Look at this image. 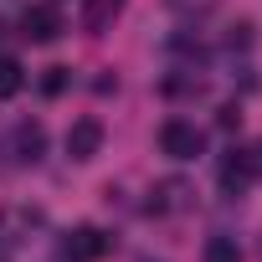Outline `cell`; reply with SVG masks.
<instances>
[{
	"mask_svg": "<svg viewBox=\"0 0 262 262\" xmlns=\"http://www.w3.org/2000/svg\"><path fill=\"white\" fill-rule=\"evenodd\" d=\"M21 82H26L21 62H11V57H0V98H11V93H21Z\"/></svg>",
	"mask_w": 262,
	"mask_h": 262,
	"instance_id": "8",
	"label": "cell"
},
{
	"mask_svg": "<svg viewBox=\"0 0 262 262\" xmlns=\"http://www.w3.org/2000/svg\"><path fill=\"white\" fill-rule=\"evenodd\" d=\"M257 175H262V155L257 149H231L221 160V190H231V195H242Z\"/></svg>",
	"mask_w": 262,
	"mask_h": 262,
	"instance_id": "1",
	"label": "cell"
},
{
	"mask_svg": "<svg viewBox=\"0 0 262 262\" xmlns=\"http://www.w3.org/2000/svg\"><path fill=\"white\" fill-rule=\"evenodd\" d=\"M201 144H206V139H201V128H195L190 118H170V123L160 128V149H165L170 160H195Z\"/></svg>",
	"mask_w": 262,
	"mask_h": 262,
	"instance_id": "2",
	"label": "cell"
},
{
	"mask_svg": "<svg viewBox=\"0 0 262 262\" xmlns=\"http://www.w3.org/2000/svg\"><path fill=\"white\" fill-rule=\"evenodd\" d=\"M103 149V123L98 118H77L72 128H67V155L72 160H93Z\"/></svg>",
	"mask_w": 262,
	"mask_h": 262,
	"instance_id": "6",
	"label": "cell"
},
{
	"mask_svg": "<svg viewBox=\"0 0 262 262\" xmlns=\"http://www.w3.org/2000/svg\"><path fill=\"white\" fill-rule=\"evenodd\" d=\"M21 36L36 41V47L57 41V36H62V11H57V6H31V11L21 16Z\"/></svg>",
	"mask_w": 262,
	"mask_h": 262,
	"instance_id": "4",
	"label": "cell"
},
{
	"mask_svg": "<svg viewBox=\"0 0 262 262\" xmlns=\"http://www.w3.org/2000/svg\"><path fill=\"white\" fill-rule=\"evenodd\" d=\"M108 247H113V236H103L98 226L67 231V257H72V262H98V257H108Z\"/></svg>",
	"mask_w": 262,
	"mask_h": 262,
	"instance_id": "5",
	"label": "cell"
},
{
	"mask_svg": "<svg viewBox=\"0 0 262 262\" xmlns=\"http://www.w3.org/2000/svg\"><path fill=\"white\" fill-rule=\"evenodd\" d=\"M206 262H242V252H236L231 236H211L206 242Z\"/></svg>",
	"mask_w": 262,
	"mask_h": 262,
	"instance_id": "9",
	"label": "cell"
},
{
	"mask_svg": "<svg viewBox=\"0 0 262 262\" xmlns=\"http://www.w3.org/2000/svg\"><path fill=\"white\" fill-rule=\"evenodd\" d=\"M165 6L175 11V16H185V21H195V16H206L216 0H165Z\"/></svg>",
	"mask_w": 262,
	"mask_h": 262,
	"instance_id": "11",
	"label": "cell"
},
{
	"mask_svg": "<svg viewBox=\"0 0 262 262\" xmlns=\"http://www.w3.org/2000/svg\"><path fill=\"white\" fill-rule=\"evenodd\" d=\"M67 77H72L67 67H47V72H41V93H47V98H57V93H67Z\"/></svg>",
	"mask_w": 262,
	"mask_h": 262,
	"instance_id": "10",
	"label": "cell"
},
{
	"mask_svg": "<svg viewBox=\"0 0 262 262\" xmlns=\"http://www.w3.org/2000/svg\"><path fill=\"white\" fill-rule=\"evenodd\" d=\"M118 11H123V0H88V6H82V26H88L93 36H103V31L118 21Z\"/></svg>",
	"mask_w": 262,
	"mask_h": 262,
	"instance_id": "7",
	"label": "cell"
},
{
	"mask_svg": "<svg viewBox=\"0 0 262 262\" xmlns=\"http://www.w3.org/2000/svg\"><path fill=\"white\" fill-rule=\"evenodd\" d=\"M216 123H221V128H236V123H242V108H236V103H226V108L216 113Z\"/></svg>",
	"mask_w": 262,
	"mask_h": 262,
	"instance_id": "12",
	"label": "cell"
},
{
	"mask_svg": "<svg viewBox=\"0 0 262 262\" xmlns=\"http://www.w3.org/2000/svg\"><path fill=\"white\" fill-rule=\"evenodd\" d=\"M47 155V128L36 123V118H21L16 128H11V160L16 165H36Z\"/></svg>",
	"mask_w": 262,
	"mask_h": 262,
	"instance_id": "3",
	"label": "cell"
}]
</instances>
